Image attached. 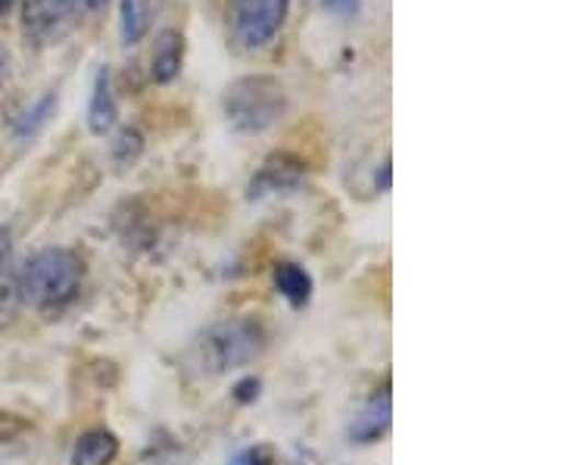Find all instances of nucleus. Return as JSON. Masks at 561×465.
<instances>
[{
    "label": "nucleus",
    "mask_w": 561,
    "mask_h": 465,
    "mask_svg": "<svg viewBox=\"0 0 561 465\" xmlns=\"http://www.w3.org/2000/svg\"><path fill=\"white\" fill-rule=\"evenodd\" d=\"M81 260L66 247H47L20 265V304L57 316L76 304L81 291Z\"/></svg>",
    "instance_id": "obj_1"
},
{
    "label": "nucleus",
    "mask_w": 561,
    "mask_h": 465,
    "mask_svg": "<svg viewBox=\"0 0 561 465\" xmlns=\"http://www.w3.org/2000/svg\"><path fill=\"white\" fill-rule=\"evenodd\" d=\"M287 113V91L275 76H241L225 88V120L241 135H260Z\"/></svg>",
    "instance_id": "obj_2"
},
{
    "label": "nucleus",
    "mask_w": 561,
    "mask_h": 465,
    "mask_svg": "<svg viewBox=\"0 0 561 465\" xmlns=\"http://www.w3.org/2000/svg\"><path fill=\"white\" fill-rule=\"evenodd\" d=\"M262 350H265V331L256 319H228L213 325L197 341L201 365L213 375L253 363Z\"/></svg>",
    "instance_id": "obj_3"
},
{
    "label": "nucleus",
    "mask_w": 561,
    "mask_h": 465,
    "mask_svg": "<svg viewBox=\"0 0 561 465\" xmlns=\"http://www.w3.org/2000/svg\"><path fill=\"white\" fill-rule=\"evenodd\" d=\"M287 7L290 0H231L228 7L231 35L243 50L268 47L287 20Z\"/></svg>",
    "instance_id": "obj_4"
},
{
    "label": "nucleus",
    "mask_w": 561,
    "mask_h": 465,
    "mask_svg": "<svg viewBox=\"0 0 561 465\" xmlns=\"http://www.w3.org/2000/svg\"><path fill=\"white\" fill-rule=\"evenodd\" d=\"M81 16V0H22V35L35 47L60 44Z\"/></svg>",
    "instance_id": "obj_5"
},
{
    "label": "nucleus",
    "mask_w": 561,
    "mask_h": 465,
    "mask_svg": "<svg viewBox=\"0 0 561 465\" xmlns=\"http://www.w3.org/2000/svg\"><path fill=\"white\" fill-rule=\"evenodd\" d=\"M20 313V265L13 253V235L0 225V328L16 322Z\"/></svg>",
    "instance_id": "obj_6"
},
{
    "label": "nucleus",
    "mask_w": 561,
    "mask_h": 465,
    "mask_svg": "<svg viewBox=\"0 0 561 465\" xmlns=\"http://www.w3.org/2000/svg\"><path fill=\"white\" fill-rule=\"evenodd\" d=\"M302 182V162L287 157V154H275L268 160L262 162L260 175L250 184V197L260 201V197H268V194H284L290 188H297Z\"/></svg>",
    "instance_id": "obj_7"
},
{
    "label": "nucleus",
    "mask_w": 561,
    "mask_h": 465,
    "mask_svg": "<svg viewBox=\"0 0 561 465\" xmlns=\"http://www.w3.org/2000/svg\"><path fill=\"white\" fill-rule=\"evenodd\" d=\"M119 122V106H116V94H113V76L110 69L101 66L94 76V88H91V103H88V128L91 135L106 138Z\"/></svg>",
    "instance_id": "obj_8"
},
{
    "label": "nucleus",
    "mask_w": 561,
    "mask_h": 465,
    "mask_svg": "<svg viewBox=\"0 0 561 465\" xmlns=\"http://www.w3.org/2000/svg\"><path fill=\"white\" fill-rule=\"evenodd\" d=\"M390 428V390L375 394L368 404L356 412L350 422V441L353 444H378Z\"/></svg>",
    "instance_id": "obj_9"
},
{
    "label": "nucleus",
    "mask_w": 561,
    "mask_h": 465,
    "mask_svg": "<svg viewBox=\"0 0 561 465\" xmlns=\"http://www.w3.org/2000/svg\"><path fill=\"white\" fill-rule=\"evenodd\" d=\"M119 456V438L106 428L84 431L72 446V465H113Z\"/></svg>",
    "instance_id": "obj_10"
},
{
    "label": "nucleus",
    "mask_w": 561,
    "mask_h": 465,
    "mask_svg": "<svg viewBox=\"0 0 561 465\" xmlns=\"http://www.w3.org/2000/svg\"><path fill=\"white\" fill-rule=\"evenodd\" d=\"M160 0H119L122 44H140L150 35Z\"/></svg>",
    "instance_id": "obj_11"
},
{
    "label": "nucleus",
    "mask_w": 561,
    "mask_h": 465,
    "mask_svg": "<svg viewBox=\"0 0 561 465\" xmlns=\"http://www.w3.org/2000/svg\"><path fill=\"white\" fill-rule=\"evenodd\" d=\"M184 63V35L175 29H165L157 38L153 57H150V76L157 81H172Z\"/></svg>",
    "instance_id": "obj_12"
},
{
    "label": "nucleus",
    "mask_w": 561,
    "mask_h": 465,
    "mask_svg": "<svg viewBox=\"0 0 561 465\" xmlns=\"http://www.w3.org/2000/svg\"><path fill=\"white\" fill-rule=\"evenodd\" d=\"M275 284H278L280 297H287L290 306H306L312 297V275L297 263H278L275 265Z\"/></svg>",
    "instance_id": "obj_13"
},
{
    "label": "nucleus",
    "mask_w": 561,
    "mask_h": 465,
    "mask_svg": "<svg viewBox=\"0 0 561 465\" xmlns=\"http://www.w3.org/2000/svg\"><path fill=\"white\" fill-rule=\"evenodd\" d=\"M57 113V98L54 94H44L41 101H35L25 113H22L16 125H13V132H16V138H35L41 128L50 122V116Z\"/></svg>",
    "instance_id": "obj_14"
},
{
    "label": "nucleus",
    "mask_w": 561,
    "mask_h": 465,
    "mask_svg": "<svg viewBox=\"0 0 561 465\" xmlns=\"http://www.w3.org/2000/svg\"><path fill=\"white\" fill-rule=\"evenodd\" d=\"M140 154H144V135H140L138 128H122L119 135H116V141H113V150H110L116 169L135 166L140 160Z\"/></svg>",
    "instance_id": "obj_15"
},
{
    "label": "nucleus",
    "mask_w": 561,
    "mask_h": 465,
    "mask_svg": "<svg viewBox=\"0 0 561 465\" xmlns=\"http://www.w3.org/2000/svg\"><path fill=\"white\" fill-rule=\"evenodd\" d=\"M321 3L331 16H341V20H353L362 10V0H321Z\"/></svg>",
    "instance_id": "obj_16"
},
{
    "label": "nucleus",
    "mask_w": 561,
    "mask_h": 465,
    "mask_svg": "<svg viewBox=\"0 0 561 465\" xmlns=\"http://www.w3.org/2000/svg\"><path fill=\"white\" fill-rule=\"evenodd\" d=\"M234 397H238L241 404H253V400L260 397V378H243L241 385L234 387Z\"/></svg>",
    "instance_id": "obj_17"
},
{
    "label": "nucleus",
    "mask_w": 561,
    "mask_h": 465,
    "mask_svg": "<svg viewBox=\"0 0 561 465\" xmlns=\"http://www.w3.org/2000/svg\"><path fill=\"white\" fill-rule=\"evenodd\" d=\"M378 191H390V160H383L378 169Z\"/></svg>",
    "instance_id": "obj_18"
},
{
    "label": "nucleus",
    "mask_w": 561,
    "mask_h": 465,
    "mask_svg": "<svg viewBox=\"0 0 561 465\" xmlns=\"http://www.w3.org/2000/svg\"><path fill=\"white\" fill-rule=\"evenodd\" d=\"M7 72H10V54H7L3 44H0V81L7 79Z\"/></svg>",
    "instance_id": "obj_19"
},
{
    "label": "nucleus",
    "mask_w": 561,
    "mask_h": 465,
    "mask_svg": "<svg viewBox=\"0 0 561 465\" xmlns=\"http://www.w3.org/2000/svg\"><path fill=\"white\" fill-rule=\"evenodd\" d=\"M106 0H81V7H91V10H101Z\"/></svg>",
    "instance_id": "obj_20"
},
{
    "label": "nucleus",
    "mask_w": 561,
    "mask_h": 465,
    "mask_svg": "<svg viewBox=\"0 0 561 465\" xmlns=\"http://www.w3.org/2000/svg\"><path fill=\"white\" fill-rule=\"evenodd\" d=\"M228 465H250L247 463V453H241V456H234V460H231V463Z\"/></svg>",
    "instance_id": "obj_21"
},
{
    "label": "nucleus",
    "mask_w": 561,
    "mask_h": 465,
    "mask_svg": "<svg viewBox=\"0 0 561 465\" xmlns=\"http://www.w3.org/2000/svg\"><path fill=\"white\" fill-rule=\"evenodd\" d=\"M10 7H13V0H0V16H3V13H7Z\"/></svg>",
    "instance_id": "obj_22"
}]
</instances>
